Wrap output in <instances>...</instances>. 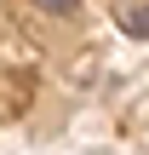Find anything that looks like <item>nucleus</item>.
Segmentation results:
<instances>
[{"mask_svg":"<svg viewBox=\"0 0 149 155\" xmlns=\"http://www.w3.org/2000/svg\"><path fill=\"white\" fill-rule=\"evenodd\" d=\"M34 6H46V12H75L80 0H34Z\"/></svg>","mask_w":149,"mask_h":155,"instance_id":"1","label":"nucleus"}]
</instances>
